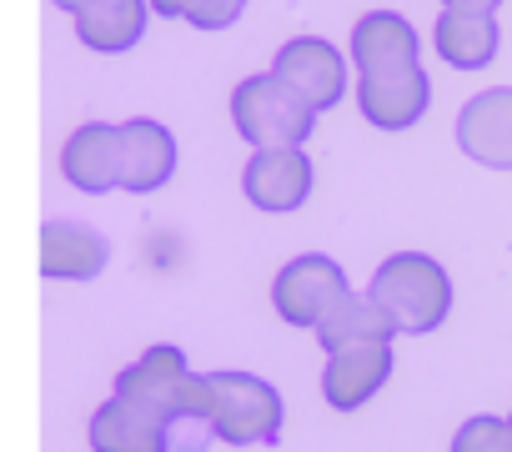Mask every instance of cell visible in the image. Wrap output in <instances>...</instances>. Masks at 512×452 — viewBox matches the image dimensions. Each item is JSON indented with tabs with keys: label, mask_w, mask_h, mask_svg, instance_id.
I'll list each match as a JSON object with an SVG mask.
<instances>
[{
	"label": "cell",
	"mask_w": 512,
	"mask_h": 452,
	"mask_svg": "<svg viewBox=\"0 0 512 452\" xmlns=\"http://www.w3.org/2000/svg\"><path fill=\"white\" fill-rule=\"evenodd\" d=\"M111 397L131 402L136 412L156 417L161 427H176V422L206 427V372H191L186 352L171 342H156L131 367H121Z\"/></svg>",
	"instance_id": "6da1fadb"
},
{
	"label": "cell",
	"mask_w": 512,
	"mask_h": 452,
	"mask_svg": "<svg viewBox=\"0 0 512 452\" xmlns=\"http://www.w3.org/2000/svg\"><path fill=\"white\" fill-rule=\"evenodd\" d=\"M367 292L382 302V312L397 322L402 337H427L452 317V277L427 252H392L372 272Z\"/></svg>",
	"instance_id": "7a4b0ae2"
},
{
	"label": "cell",
	"mask_w": 512,
	"mask_h": 452,
	"mask_svg": "<svg viewBox=\"0 0 512 452\" xmlns=\"http://www.w3.org/2000/svg\"><path fill=\"white\" fill-rule=\"evenodd\" d=\"M231 126L241 131V141H251V151H287V146H307V136L317 131V111L277 71H262L236 81Z\"/></svg>",
	"instance_id": "3957f363"
},
{
	"label": "cell",
	"mask_w": 512,
	"mask_h": 452,
	"mask_svg": "<svg viewBox=\"0 0 512 452\" xmlns=\"http://www.w3.org/2000/svg\"><path fill=\"white\" fill-rule=\"evenodd\" d=\"M287 422L282 392L256 372H206V432L231 447L277 442Z\"/></svg>",
	"instance_id": "277c9868"
},
{
	"label": "cell",
	"mask_w": 512,
	"mask_h": 452,
	"mask_svg": "<svg viewBox=\"0 0 512 452\" xmlns=\"http://www.w3.org/2000/svg\"><path fill=\"white\" fill-rule=\"evenodd\" d=\"M347 292H352V282H347L342 262L327 257V252H302V257H292V262L272 277V307H277V317H282L287 327H307V332H317L322 317H327Z\"/></svg>",
	"instance_id": "5b68a950"
},
{
	"label": "cell",
	"mask_w": 512,
	"mask_h": 452,
	"mask_svg": "<svg viewBox=\"0 0 512 452\" xmlns=\"http://www.w3.org/2000/svg\"><path fill=\"white\" fill-rule=\"evenodd\" d=\"M317 186V166L302 146L287 151H251L246 171H241V191L256 211H272V216H292L307 206Z\"/></svg>",
	"instance_id": "8992f818"
},
{
	"label": "cell",
	"mask_w": 512,
	"mask_h": 452,
	"mask_svg": "<svg viewBox=\"0 0 512 452\" xmlns=\"http://www.w3.org/2000/svg\"><path fill=\"white\" fill-rule=\"evenodd\" d=\"M272 71H277L317 116L332 111V106L347 96V56H342L332 41H322V36H292V41H282Z\"/></svg>",
	"instance_id": "52a82bcc"
},
{
	"label": "cell",
	"mask_w": 512,
	"mask_h": 452,
	"mask_svg": "<svg viewBox=\"0 0 512 452\" xmlns=\"http://www.w3.org/2000/svg\"><path fill=\"white\" fill-rule=\"evenodd\" d=\"M61 176L66 186L86 191V196H106V191H121L126 181V141H121V126L111 121H86L66 136L61 146Z\"/></svg>",
	"instance_id": "ba28073f"
},
{
	"label": "cell",
	"mask_w": 512,
	"mask_h": 452,
	"mask_svg": "<svg viewBox=\"0 0 512 452\" xmlns=\"http://www.w3.org/2000/svg\"><path fill=\"white\" fill-rule=\"evenodd\" d=\"M457 146L487 171H512V86H487L457 111Z\"/></svg>",
	"instance_id": "9c48e42d"
},
{
	"label": "cell",
	"mask_w": 512,
	"mask_h": 452,
	"mask_svg": "<svg viewBox=\"0 0 512 452\" xmlns=\"http://www.w3.org/2000/svg\"><path fill=\"white\" fill-rule=\"evenodd\" d=\"M36 262L46 282H96L111 262V247L96 226L86 221H41V242H36Z\"/></svg>",
	"instance_id": "30bf717a"
},
{
	"label": "cell",
	"mask_w": 512,
	"mask_h": 452,
	"mask_svg": "<svg viewBox=\"0 0 512 452\" xmlns=\"http://www.w3.org/2000/svg\"><path fill=\"white\" fill-rule=\"evenodd\" d=\"M392 367H397L392 342H362V347L327 352V367H322V397H327V407L362 412L387 387Z\"/></svg>",
	"instance_id": "8fae6325"
},
{
	"label": "cell",
	"mask_w": 512,
	"mask_h": 452,
	"mask_svg": "<svg viewBox=\"0 0 512 452\" xmlns=\"http://www.w3.org/2000/svg\"><path fill=\"white\" fill-rule=\"evenodd\" d=\"M347 56H352V66H357V81H362V76H392V71L417 66L422 36H417L412 21L397 16V11H367V16L352 26Z\"/></svg>",
	"instance_id": "7c38bea8"
},
{
	"label": "cell",
	"mask_w": 512,
	"mask_h": 452,
	"mask_svg": "<svg viewBox=\"0 0 512 452\" xmlns=\"http://www.w3.org/2000/svg\"><path fill=\"white\" fill-rule=\"evenodd\" d=\"M427 106H432V81H427L422 66L357 81V111L377 131H412L427 116Z\"/></svg>",
	"instance_id": "4fadbf2b"
},
{
	"label": "cell",
	"mask_w": 512,
	"mask_h": 452,
	"mask_svg": "<svg viewBox=\"0 0 512 452\" xmlns=\"http://www.w3.org/2000/svg\"><path fill=\"white\" fill-rule=\"evenodd\" d=\"M121 141H126V181H121V191L151 196V191H161L176 176V156L181 151H176L171 126H161L151 116H131V121H121Z\"/></svg>",
	"instance_id": "5bb4252c"
},
{
	"label": "cell",
	"mask_w": 512,
	"mask_h": 452,
	"mask_svg": "<svg viewBox=\"0 0 512 452\" xmlns=\"http://www.w3.org/2000/svg\"><path fill=\"white\" fill-rule=\"evenodd\" d=\"M502 31L497 16H472V11H437L432 26V51L442 56V66L452 71H482L497 61Z\"/></svg>",
	"instance_id": "9a60e30c"
},
{
	"label": "cell",
	"mask_w": 512,
	"mask_h": 452,
	"mask_svg": "<svg viewBox=\"0 0 512 452\" xmlns=\"http://www.w3.org/2000/svg\"><path fill=\"white\" fill-rule=\"evenodd\" d=\"M86 442H91V452H171V427H161L156 417L136 412L121 397H106L91 412Z\"/></svg>",
	"instance_id": "2e32d148"
},
{
	"label": "cell",
	"mask_w": 512,
	"mask_h": 452,
	"mask_svg": "<svg viewBox=\"0 0 512 452\" xmlns=\"http://www.w3.org/2000/svg\"><path fill=\"white\" fill-rule=\"evenodd\" d=\"M146 21H151V0H96L76 16V36L96 56H121L141 46Z\"/></svg>",
	"instance_id": "e0dca14e"
},
{
	"label": "cell",
	"mask_w": 512,
	"mask_h": 452,
	"mask_svg": "<svg viewBox=\"0 0 512 452\" xmlns=\"http://www.w3.org/2000/svg\"><path fill=\"white\" fill-rule=\"evenodd\" d=\"M397 322L382 312V302L372 292H347L317 327L322 352H342V347H362V342H392Z\"/></svg>",
	"instance_id": "ac0fdd59"
},
{
	"label": "cell",
	"mask_w": 512,
	"mask_h": 452,
	"mask_svg": "<svg viewBox=\"0 0 512 452\" xmlns=\"http://www.w3.org/2000/svg\"><path fill=\"white\" fill-rule=\"evenodd\" d=\"M452 452H512V422L497 412H477L452 432Z\"/></svg>",
	"instance_id": "d6986e66"
},
{
	"label": "cell",
	"mask_w": 512,
	"mask_h": 452,
	"mask_svg": "<svg viewBox=\"0 0 512 452\" xmlns=\"http://www.w3.org/2000/svg\"><path fill=\"white\" fill-rule=\"evenodd\" d=\"M241 11H246V0H186V26H196L201 36H211V31H226V26H236L241 21Z\"/></svg>",
	"instance_id": "ffe728a7"
},
{
	"label": "cell",
	"mask_w": 512,
	"mask_h": 452,
	"mask_svg": "<svg viewBox=\"0 0 512 452\" xmlns=\"http://www.w3.org/2000/svg\"><path fill=\"white\" fill-rule=\"evenodd\" d=\"M502 0H442V11H472V16H497Z\"/></svg>",
	"instance_id": "44dd1931"
},
{
	"label": "cell",
	"mask_w": 512,
	"mask_h": 452,
	"mask_svg": "<svg viewBox=\"0 0 512 452\" xmlns=\"http://www.w3.org/2000/svg\"><path fill=\"white\" fill-rule=\"evenodd\" d=\"M151 16H161V21H181V16H186V0H151Z\"/></svg>",
	"instance_id": "7402d4cb"
},
{
	"label": "cell",
	"mask_w": 512,
	"mask_h": 452,
	"mask_svg": "<svg viewBox=\"0 0 512 452\" xmlns=\"http://www.w3.org/2000/svg\"><path fill=\"white\" fill-rule=\"evenodd\" d=\"M51 6H56V11H66V16L76 21V16H81L86 6H96V0H51Z\"/></svg>",
	"instance_id": "603a6c76"
},
{
	"label": "cell",
	"mask_w": 512,
	"mask_h": 452,
	"mask_svg": "<svg viewBox=\"0 0 512 452\" xmlns=\"http://www.w3.org/2000/svg\"><path fill=\"white\" fill-rule=\"evenodd\" d=\"M507 422H512V412H507Z\"/></svg>",
	"instance_id": "cb8c5ba5"
}]
</instances>
